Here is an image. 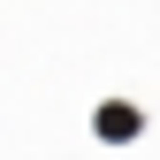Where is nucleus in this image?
<instances>
[{
  "label": "nucleus",
  "mask_w": 160,
  "mask_h": 160,
  "mask_svg": "<svg viewBox=\"0 0 160 160\" xmlns=\"http://www.w3.org/2000/svg\"><path fill=\"white\" fill-rule=\"evenodd\" d=\"M92 130L107 137V145H130V137L145 130V114H137L130 99H99V114H92Z\"/></svg>",
  "instance_id": "f257e3e1"
}]
</instances>
